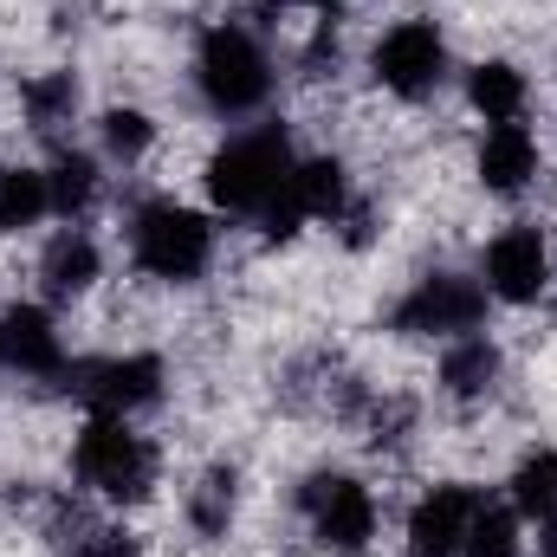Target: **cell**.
<instances>
[{"mask_svg": "<svg viewBox=\"0 0 557 557\" xmlns=\"http://www.w3.org/2000/svg\"><path fill=\"white\" fill-rule=\"evenodd\" d=\"M350 557H376V552H350Z\"/></svg>", "mask_w": 557, "mask_h": 557, "instance_id": "4316f807", "label": "cell"}, {"mask_svg": "<svg viewBox=\"0 0 557 557\" xmlns=\"http://www.w3.org/2000/svg\"><path fill=\"white\" fill-rule=\"evenodd\" d=\"M98 149H104V162H143L149 149H156V117L137 111V104H111V111H98Z\"/></svg>", "mask_w": 557, "mask_h": 557, "instance_id": "603a6c76", "label": "cell"}, {"mask_svg": "<svg viewBox=\"0 0 557 557\" xmlns=\"http://www.w3.org/2000/svg\"><path fill=\"white\" fill-rule=\"evenodd\" d=\"M72 480L91 499H104L117 512H137L162 486V447L131 416H85L78 434H72Z\"/></svg>", "mask_w": 557, "mask_h": 557, "instance_id": "6da1fadb", "label": "cell"}, {"mask_svg": "<svg viewBox=\"0 0 557 557\" xmlns=\"http://www.w3.org/2000/svg\"><path fill=\"white\" fill-rule=\"evenodd\" d=\"M460 557H525V519H519L506 499H480Z\"/></svg>", "mask_w": 557, "mask_h": 557, "instance_id": "7402d4cb", "label": "cell"}, {"mask_svg": "<svg viewBox=\"0 0 557 557\" xmlns=\"http://www.w3.org/2000/svg\"><path fill=\"white\" fill-rule=\"evenodd\" d=\"M298 519H305V532H311L324 552L350 557V552H370V545H376L383 506H376L370 480L324 467V473H311V480L298 486Z\"/></svg>", "mask_w": 557, "mask_h": 557, "instance_id": "8992f818", "label": "cell"}, {"mask_svg": "<svg viewBox=\"0 0 557 557\" xmlns=\"http://www.w3.org/2000/svg\"><path fill=\"white\" fill-rule=\"evenodd\" d=\"M98 169H104V162H98L91 149H59V156L46 162V188H52V214H59V221H85V214H91V201H98V188H104Z\"/></svg>", "mask_w": 557, "mask_h": 557, "instance_id": "e0dca14e", "label": "cell"}, {"mask_svg": "<svg viewBox=\"0 0 557 557\" xmlns=\"http://www.w3.org/2000/svg\"><path fill=\"white\" fill-rule=\"evenodd\" d=\"M486 311H493V298H486V285H480V278H467V273H421L416 285L396 298L389 324H396L403 337L454 344V337L486 331Z\"/></svg>", "mask_w": 557, "mask_h": 557, "instance_id": "52a82bcc", "label": "cell"}, {"mask_svg": "<svg viewBox=\"0 0 557 557\" xmlns=\"http://www.w3.org/2000/svg\"><path fill=\"white\" fill-rule=\"evenodd\" d=\"M273 85H278L273 52L247 20H214L201 33V46H195V98H201L208 117H227V124L253 117V111H267Z\"/></svg>", "mask_w": 557, "mask_h": 557, "instance_id": "7a4b0ae2", "label": "cell"}, {"mask_svg": "<svg viewBox=\"0 0 557 557\" xmlns=\"http://www.w3.org/2000/svg\"><path fill=\"white\" fill-rule=\"evenodd\" d=\"M525 104H532V78L512 65V59H480L467 65V111L480 124H525Z\"/></svg>", "mask_w": 557, "mask_h": 557, "instance_id": "2e32d148", "label": "cell"}, {"mask_svg": "<svg viewBox=\"0 0 557 557\" xmlns=\"http://www.w3.org/2000/svg\"><path fill=\"white\" fill-rule=\"evenodd\" d=\"M292 162H298V149H292V131H285V124L234 131V137L208 156V175H201L208 208H214V214H234V221H260L278 201Z\"/></svg>", "mask_w": 557, "mask_h": 557, "instance_id": "3957f363", "label": "cell"}, {"mask_svg": "<svg viewBox=\"0 0 557 557\" xmlns=\"http://www.w3.org/2000/svg\"><path fill=\"white\" fill-rule=\"evenodd\" d=\"M59 389L85 409V416H131L162 403L169 370L156 350H111V357H72V370L59 376Z\"/></svg>", "mask_w": 557, "mask_h": 557, "instance_id": "5b68a950", "label": "cell"}, {"mask_svg": "<svg viewBox=\"0 0 557 557\" xmlns=\"http://www.w3.org/2000/svg\"><path fill=\"white\" fill-rule=\"evenodd\" d=\"M447 65H454V52H447L441 20H396V26H383L376 46H370V78H376L389 98H403V104L434 98L441 78H447Z\"/></svg>", "mask_w": 557, "mask_h": 557, "instance_id": "9c48e42d", "label": "cell"}, {"mask_svg": "<svg viewBox=\"0 0 557 557\" xmlns=\"http://www.w3.org/2000/svg\"><path fill=\"white\" fill-rule=\"evenodd\" d=\"M72 557H143V539L124 519H111V525H91V532L72 545Z\"/></svg>", "mask_w": 557, "mask_h": 557, "instance_id": "cb8c5ba5", "label": "cell"}, {"mask_svg": "<svg viewBox=\"0 0 557 557\" xmlns=\"http://www.w3.org/2000/svg\"><path fill=\"white\" fill-rule=\"evenodd\" d=\"M0 376H7V357H0Z\"/></svg>", "mask_w": 557, "mask_h": 557, "instance_id": "83f0119b", "label": "cell"}, {"mask_svg": "<svg viewBox=\"0 0 557 557\" xmlns=\"http://www.w3.org/2000/svg\"><path fill=\"white\" fill-rule=\"evenodd\" d=\"M539 557H557V512L539 519Z\"/></svg>", "mask_w": 557, "mask_h": 557, "instance_id": "d4e9b609", "label": "cell"}, {"mask_svg": "<svg viewBox=\"0 0 557 557\" xmlns=\"http://www.w3.org/2000/svg\"><path fill=\"white\" fill-rule=\"evenodd\" d=\"M46 214H52L46 169H33V162H7V169H0V234H33Z\"/></svg>", "mask_w": 557, "mask_h": 557, "instance_id": "ac0fdd59", "label": "cell"}, {"mask_svg": "<svg viewBox=\"0 0 557 557\" xmlns=\"http://www.w3.org/2000/svg\"><path fill=\"white\" fill-rule=\"evenodd\" d=\"M473 175L486 195L499 201H519L539 175H545V143L532 124H486L480 131V149H473Z\"/></svg>", "mask_w": 557, "mask_h": 557, "instance_id": "4fadbf2b", "label": "cell"}, {"mask_svg": "<svg viewBox=\"0 0 557 557\" xmlns=\"http://www.w3.org/2000/svg\"><path fill=\"white\" fill-rule=\"evenodd\" d=\"M311 13H344V7H357V0H305Z\"/></svg>", "mask_w": 557, "mask_h": 557, "instance_id": "484cf974", "label": "cell"}, {"mask_svg": "<svg viewBox=\"0 0 557 557\" xmlns=\"http://www.w3.org/2000/svg\"><path fill=\"white\" fill-rule=\"evenodd\" d=\"M98 278H104V247H98L78 221H65V227L46 240V253H39V292H46V305H72V298H85Z\"/></svg>", "mask_w": 557, "mask_h": 557, "instance_id": "5bb4252c", "label": "cell"}, {"mask_svg": "<svg viewBox=\"0 0 557 557\" xmlns=\"http://www.w3.org/2000/svg\"><path fill=\"white\" fill-rule=\"evenodd\" d=\"M350 214V169L337 156H298L278 201L260 214V234L267 240H298L305 227H337Z\"/></svg>", "mask_w": 557, "mask_h": 557, "instance_id": "ba28073f", "label": "cell"}, {"mask_svg": "<svg viewBox=\"0 0 557 557\" xmlns=\"http://www.w3.org/2000/svg\"><path fill=\"white\" fill-rule=\"evenodd\" d=\"M480 499H486V493L467 486V480H441V486H428L416 506H409V519H403V552L409 557H460Z\"/></svg>", "mask_w": 557, "mask_h": 557, "instance_id": "7c38bea8", "label": "cell"}, {"mask_svg": "<svg viewBox=\"0 0 557 557\" xmlns=\"http://www.w3.org/2000/svg\"><path fill=\"white\" fill-rule=\"evenodd\" d=\"M434 376H441V396H447V403H486V396L499 389V376H506V350H499L486 331L454 337V344H441Z\"/></svg>", "mask_w": 557, "mask_h": 557, "instance_id": "9a60e30c", "label": "cell"}, {"mask_svg": "<svg viewBox=\"0 0 557 557\" xmlns=\"http://www.w3.org/2000/svg\"><path fill=\"white\" fill-rule=\"evenodd\" d=\"M0 357L7 370H20L26 383H59L72 370V350H65V331L52 318V305L39 298H20L0 311Z\"/></svg>", "mask_w": 557, "mask_h": 557, "instance_id": "8fae6325", "label": "cell"}, {"mask_svg": "<svg viewBox=\"0 0 557 557\" xmlns=\"http://www.w3.org/2000/svg\"><path fill=\"white\" fill-rule=\"evenodd\" d=\"M124 240H131V267L143 278H162V285H195L214 267V214L188 208L175 195L137 201Z\"/></svg>", "mask_w": 557, "mask_h": 557, "instance_id": "277c9868", "label": "cell"}, {"mask_svg": "<svg viewBox=\"0 0 557 557\" xmlns=\"http://www.w3.org/2000/svg\"><path fill=\"white\" fill-rule=\"evenodd\" d=\"M480 285L493 305H539L552 292V240L539 221H512L486 240L480 253Z\"/></svg>", "mask_w": 557, "mask_h": 557, "instance_id": "30bf717a", "label": "cell"}, {"mask_svg": "<svg viewBox=\"0 0 557 557\" xmlns=\"http://www.w3.org/2000/svg\"><path fill=\"white\" fill-rule=\"evenodd\" d=\"M506 506H512L525 525L552 519L557 512V447H532V454L512 467V480H506Z\"/></svg>", "mask_w": 557, "mask_h": 557, "instance_id": "d6986e66", "label": "cell"}, {"mask_svg": "<svg viewBox=\"0 0 557 557\" xmlns=\"http://www.w3.org/2000/svg\"><path fill=\"white\" fill-rule=\"evenodd\" d=\"M188 525L201 532V539H227V525H234V512H240V473L234 467H208L195 486H188Z\"/></svg>", "mask_w": 557, "mask_h": 557, "instance_id": "ffe728a7", "label": "cell"}, {"mask_svg": "<svg viewBox=\"0 0 557 557\" xmlns=\"http://www.w3.org/2000/svg\"><path fill=\"white\" fill-rule=\"evenodd\" d=\"M20 111H26V131H39V137L65 131L78 111V78L72 72H33L20 85Z\"/></svg>", "mask_w": 557, "mask_h": 557, "instance_id": "44dd1931", "label": "cell"}]
</instances>
